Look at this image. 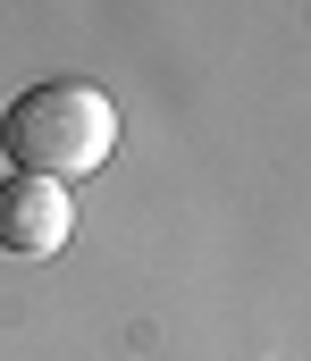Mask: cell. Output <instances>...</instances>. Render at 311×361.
I'll use <instances>...</instances> for the list:
<instances>
[{
  "label": "cell",
  "mask_w": 311,
  "mask_h": 361,
  "mask_svg": "<svg viewBox=\"0 0 311 361\" xmlns=\"http://www.w3.org/2000/svg\"><path fill=\"white\" fill-rule=\"evenodd\" d=\"M76 235V202H68V185L51 177H0V252L8 261H51L59 244Z\"/></svg>",
  "instance_id": "2"
},
{
  "label": "cell",
  "mask_w": 311,
  "mask_h": 361,
  "mask_svg": "<svg viewBox=\"0 0 311 361\" xmlns=\"http://www.w3.org/2000/svg\"><path fill=\"white\" fill-rule=\"evenodd\" d=\"M0 152L17 177H51V185H76L109 169L118 152V109L93 76H42L25 85L8 109H0Z\"/></svg>",
  "instance_id": "1"
}]
</instances>
